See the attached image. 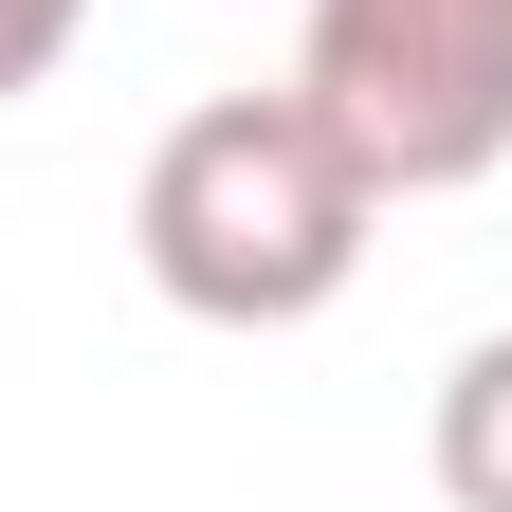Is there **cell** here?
Returning <instances> with one entry per match:
<instances>
[{"instance_id":"1","label":"cell","mask_w":512,"mask_h":512,"mask_svg":"<svg viewBox=\"0 0 512 512\" xmlns=\"http://www.w3.org/2000/svg\"><path fill=\"white\" fill-rule=\"evenodd\" d=\"M366 220H384V183L348 165V128L293 74L275 92H202L147 147V202H128L147 293L202 311V330H311V311L366 275Z\"/></svg>"},{"instance_id":"2","label":"cell","mask_w":512,"mask_h":512,"mask_svg":"<svg viewBox=\"0 0 512 512\" xmlns=\"http://www.w3.org/2000/svg\"><path fill=\"white\" fill-rule=\"evenodd\" d=\"M293 92L348 128L384 202H458L512 165V0H311Z\"/></svg>"},{"instance_id":"3","label":"cell","mask_w":512,"mask_h":512,"mask_svg":"<svg viewBox=\"0 0 512 512\" xmlns=\"http://www.w3.org/2000/svg\"><path fill=\"white\" fill-rule=\"evenodd\" d=\"M421 458H439L458 512H512V330H476L458 366H439V439Z\"/></svg>"},{"instance_id":"4","label":"cell","mask_w":512,"mask_h":512,"mask_svg":"<svg viewBox=\"0 0 512 512\" xmlns=\"http://www.w3.org/2000/svg\"><path fill=\"white\" fill-rule=\"evenodd\" d=\"M74 37H92V0H0V110H19V92H37Z\"/></svg>"}]
</instances>
